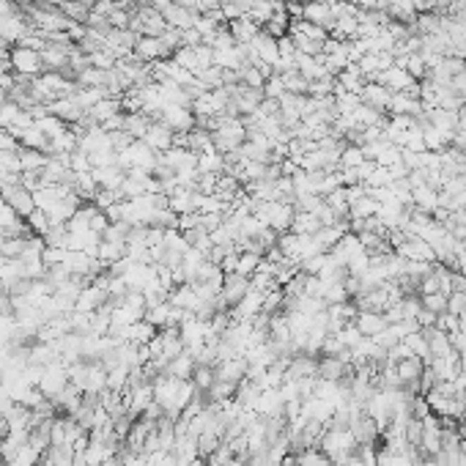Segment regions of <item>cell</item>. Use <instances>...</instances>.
<instances>
[{
	"label": "cell",
	"instance_id": "14",
	"mask_svg": "<svg viewBox=\"0 0 466 466\" xmlns=\"http://www.w3.org/2000/svg\"><path fill=\"white\" fill-rule=\"evenodd\" d=\"M173 61H176L181 69H187V72H192V74L200 72V61H197L195 47H178L176 55H173Z\"/></svg>",
	"mask_w": 466,
	"mask_h": 466
},
{
	"label": "cell",
	"instance_id": "1",
	"mask_svg": "<svg viewBox=\"0 0 466 466\" xmlns=\"http://www.w3.org/2000/svg\"><path fill=\"white\" fill-rule=\"evenodd\" d=\"M8 63H11V72L20 74V77H42L44 74L42 52L25 47V44H14L8 49Z\"/></svg>",
	"mask_w": 466,
	"mask_h": 466
},
{
	"label": "cell",
	"instance_id": "18",
	"mask_svg": "<svg viewBox=\"0 0 466 466\" xmlns=\"http://www.w3.org/2000/svg\"><path fill=\"white\" fill-rule=\"evenodd\" d=\"M368 187H390L393 184V176H390V171L387 168H381V165H376L373 168V173L368 176V181H365Z\"/></svg>",
	"mask_w": 466,
	"mask_h": 466
},
{
	"label": "cell",
	"instance_id": "16",
	"mask_svg": "<svg viewBox=\"0 0 466 466\" xmlns=\"http://www.w3.org/2000/svg\"><path fill=\"white\" fill-rule=\"evenodd\" d=\"M365 162V154H362V146H345L341 151V168H357Z\"/></svg>",
	"mask_w": 466,
	"mask_h": 466
},
{
	"label": "cell",
	"instance_id": "7",
	"mask_svg": "<svg viewBox=\"0 0 466 466\" xmlns=\"http://www.w3.org/2000/svg\"><path fill=\"white\" fill-rule=\"evenodd\" d=\"M252 47H255V52H258V58L266 63V66H271L274 69V63L280 61V49H277V39L274 36H269V33H264V30H258V36L250 42Z\"/></svg>",
	"mask_w": 466,
	"mask_h": 466
},
{
	"label": "cell",
	"instance_id": "9",
	"mask_svg": "<svg viewBox=\"0 0 466 466\" xmlns=\"http://www.w3.org/2000/svg\"><path fill=\"white\" fill-rule=\"evenodd\" d=\"M228 30H231V36L236 39V44H250L255 36H258V25L252 23V20H247V17H239V20H231L228 23Z\"/></svg>",
	"mask_w": 466,
	"mask_h": 466
},
{
	"label": "cell",
	"instance_id": "13",
	"mask_svg": "<svg viewBox=\"0 0 466 466\" xmlns=\"http://www.w3.org/2000/svg\"><path fill=\"white\" fill-rule=\"evenodd\" d=\"M447 296L444 291H434V294H422L419 296V305H422V310H431L434 316H442L447 313Z\"/></svg>",
	"mask_w": 466,
	"mask_h": 466
},
{
	"label": "cell",
	"instance_id": "21",
	"mask_svg": "<svg viewBox=\"0 0 466 466\" xmlns=\"http://www.w3.org/2000/svg\"><path fill=\"white\" fill-rule=\"evenodd\" d=\"M6 99H8V91H6V88H0V104H3Z\"/></svg>",
	"mask_w": 466,
	"mask_h": 466
},
{
	"label": "cell",
	"instance_id": "22",
	"mask_svg": "<svg viewBox=\"0 0 466 466\" xmlns=\"http://www.w3.org/2000/svg\"><path fill=\"white\" fill-rule=\"evenodd\" d=\"M288 3H307V0H288Z\"/></svg>",
	"mask_w": 466,
	"mask_h": 466
},
{
	"label": "cell",
	"instance_id": "8",
	"mask_svg": "<svg viewBox=\"0 0 466 466\" xmlns=\"http://www.w3.org/2000/svg\"><path fill=\"white\" fill-rule=\"evenodd\" d=\"M393 370L398 373L400 384H412V381H419V379H422V373H425V360H419V357L412 354V357L395 362Z\"/></svg>",
	"mask_w": 466,
	"mask_h": 466
},
{
	"label": "cell",
	"instance_id": "23",
	"mask_svg": "<svg viewBox=\"0 0 466 466\" xmlns=\"http://www.w3.org/2000/svg\"><path fill=\"white\" fill-rule=\"evenodd\" d=\"M217 3H220V6H225V3H231V0H217Z\"/></svg>",
	"mask_w": 466,
	"mask_h": 466
},
{
	"label": "cell",
	"instance_id": "17",
	"mask_svg": "<svg viewBox=\"0 0 466 466\" xmlns=\"http://www.w3.org/2000/svg\"><path fill=\"white\" fill-rule=\"evenodd\" d=\"M283 94H286L283 77H280V74H271V77H266V82H264V97L266 99H280Z\"/></svg>",
	"mask_w": 466,
	"mask_h": 466
},
{
	"label": "cell",
	"instance_id": "20",
	"mask_svg": "<svg viewBox=\"0 0 466 466\" xmlns=\"http://www.w3.org/2000/svg\"><path fill=\"white\" fill-rule=\"evenodd\" d=\"M458 132H466V104L458 107Z\"/></svg>",
	"mask_w": 466,
	"mask_h": 466
},
{
	"label": "cell",
	"instance_id": "3",
	"mask_svg": "<svg viewBox=\"0 0 466 466\" xmlns=\"http://www.w3.org/2000/svg\"><path fill=\"white\" fill-rule=\"evenodd\" d=\"M302 20L324 27L329 36H332V30H335V25H338L335 14H332V3H326V0H307V3H305V11H302Z\"/></svg>",
	"mask_w": 466,
	"mask_h": 466
},
{
	"label": "cell",
	"instance_id": "6",
	"mask_svg": "<svg viewBox=\"0 0 466 466\" xmlns=\"http://www.w3.org/2000/svg\"><path fill=\"white\" fill-rule=\"evenodd\" d=\"M362 104H368L373 110H379V113H384V116H390L387 110H390V99H393V91H387L384 85H379V82H365V88H362Z\"/></svg>",
	"mask_w": 466,
	"mask_h": 466
},
{
	"label": "cell",
	"instance_id": "10",
	"mask_svg": "<svg viewBox=\"0 0 466 466\" xmlns=\"http://www.w3.org/2000/svg\"><path fill=\"white\" fill-rule=\"evenodd\" d=\"M197 173H225V159H222L220 151H206V154H197Z\"/></svg>",
	"mask_w": 466,
	"mask_h": 466
},
{
	"label": "cell",
	"instance_id": "12",
	"mask_svg": "<svg viewBox=\"0 0 466 466\" xmlns=\"http://www.w3.org/2000/svg\"><path fill=\"white\" fill-rule=\"evenodd\" d=\"M261 266H264V255H258V252H247V250L239 252V266H236L239 274L252 277V274L261 269Z\"/></svg>",
	"mask_w": 466,
	"mask_h": 466
},
{
	"label": "cell",
	"instance_id": "15",
	"mask_svg": "<svg viewBox=\"0 0 466 466\" xmlns=\"http://www.w3.org/2000/svg\"><path fill=\"white\" fill-rule=\"evenodd\" d=\"M195 77L200 80V82H203V85H206V88H209V91H217V88H222V85H225L220 66H206V69H200Z\"/></svg>",
	"mask_w": 466,
	"mask_h": 466
},
{
	"label": "cell",
	"instance_id": "11",
	"mask_svg": "<svg viewBox=\"0 0 466 466\" xmlns=\"http://www.w3.org/2000/svg\"><path fill=\"white\" fill-rule=\"evenodd\" d=\"M280 77H283V85H286L288 94H299V97H307L310 94V80H305L296 69L280 74Z\"/></svg>",
	"mask_w": 466,
	"mask_h": 466
},
{
	"label": "cell",
	"instance_id": "19",
	"mask_svg": "<svg viewBox=\"0 0 466 466\" xmlns=\"http://www.w3.org/2000/svg\"><path fill=\"white\" fill-rule=\"evenodd\" d=\"M277 49H280V58H288V61H294L296 58V44L291 36H283V39H277Z\"/></svg>",
	"mask_w": 466,
	"mask_h": 466
},
{
	"label": "cell",
	"instance_id": "4",
	"mask_svg": "<svg viewBox=\"0 0 466 466\" xmlns=\"http://www.w3.org/2000/svg\"><path fill=\"white\" fill-rule=\"evenodd\" d=\"M354 326H357V332L362 335V338H379L387 326H390V321L384 319V313H373V310H360L357 313V319H354Z\"/></svg>",
	"mask_w": 466,
	"mask_h": 466
},
{
	"label": "cell",
	"instance_id": "2",
	"mask_svg": "<svg viewBox=\"0 0 466 466\" xmlns=\"http://www.w3.org/2000/svg\"><path fill=\"white\" fill-rule=\"evenodd\" d=\"M351 373H354V362H348L343 357H329V354H321L319 357L316 379H321L324 384H341Z\"/></svg>",
	"mask_w": 466,
	"mask_h": 466
},
{
	"label": "cell",
	"instance_id": "5",
	"mask_svg": "<svg viewBox=\"0 0 466 466\" xmlns=\"http://www.w3.org/2000/svg\"><path fill=\"white\" fill-rule=\"evenodd\" d=\"M143 143H146L151 151H157V154H165L168 148L176 146V135H173L171 126H165L162 121H151Z\"/></svg>",
	"mask_w": 466,
	"mask_h": 466
}]
</instances>
